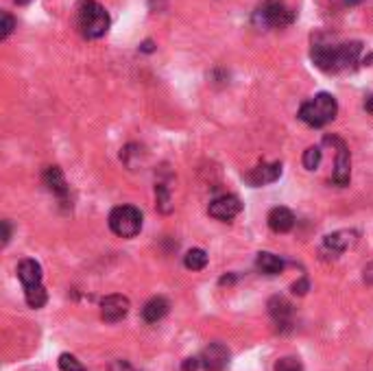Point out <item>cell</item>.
I'll return each mask as SVG.
<instances>
[{"label":"cell","instance_id":"4dcf8cb0","mask_svg":"<svg viewBox=\"0 0 373 371\" xmlns=\"http://www.w3.org/2000/svg\"><path fill=\"white\" fill-rule=\"evenodd\" d=\"M15 3H20V5H24V3H29V0H15Z\"/></svg>","mask_w":373,"mask_h":371},{"label":"cell","instance_id":"d6986e66","mask_svg":"<svg viewBox=\"0 0 373 371\" xmlns=\"http://www.w3.org/2000/svg\"><path fill=\"white\" fill-rule=\"evenodd\" d=\"M184 265H186V269H190V271H201V269H205V265H207V253H205L203 249H190V251L184 255Z\"/></svg>","mask_w":373,"mask_h":371},{"label":"cell","instance_id":"4316f807","mask_svg":"<svg viewBox=\"0 0 373 371\" xmlns=\"http://www.w3.org/2000/svg\"><path fill=\"white\" fill-rule=\"evenodd\" d=\"M11 238V228H9V221H3V243L7 245Z\"/></svg>","mask_w":373,"mask_h":371},{"label":"cell","instance_id":"9c48e42d","mask_svg":"<svg viewBox=\"0 0 373 371\" xmlns=\"http://www.w3.org/2000/svg\"><path fill=\"white\" fill-rule=\"evenodd\" d=\"M282 175V164L280 162H273V164H260L255 166L253 171H249L245 175V180L249 186L253 188H260V186H267V184H273L278 182Z\"/></svg>","mask_w":373,"mask_h":371},{"label":"cell","instance_id":"4fadbf2b","mask_svg":"<svg viewBox=\"0 0 373 371\" xmlns=\"http://www.w3.org/2000/svg\"><path fill=\"white\" fill-rule=\"evenodd\" d=\"M44 184L48 186V190L57 195L59 199H66L68 197V184H66V177H63L61 168L57 166H48L44 173Z\"/></svg>","mask_w":373,"mask_h":371},{"label":"cell","instance_id":"7c38bea8","mask_svg":"<svg viewBox=\"0 0 373 371\" xmlns=\"http://www.w3.org/2000/svg\"><path fill=\"white\" fill-rule=\"evenodd\" d=\"M269 228L275 234H286L295 228V214L288 207H273L269 212Z\"/></svg>","mask_w":373,"mask_h":371},{"label":"cell","instance_id":"9a60e30c","mask_svg":"<svg viewBox=\"0 0 373 371\" xmlns=\"http://www.w3.org/2000/svg\"><path fill=\"white\" fill-rule=\"evenodd\" d=\"M166 315H168V301L164 297H153L144 303V308H142V317L147 324H157V321H161Z\"/></svg>","mask_w":373,"mask_h":371},{"label":"cell","instance_id":"7a4b0ae2","mask_svg":"<svg viewBox=\"0 0 373 371\" xmlns=\"http://www.w3.org/2000/svg\"><path fill=\"white\" fill-rule=\"evenodd\" d=\"M79 29L84 38L99 40L109 31V13L96 0H81L79 7Z\"/></svg>","mask_w":373,"mask_h":371},{"label":"cell","instance_id":"83f0119b","mask_svg":"<svg viewBox=\"0 0 373 371\" xmlns=\"http://www.w3.org/2000/svg\"><path fill=\"white\" fill-rule=\"evenodd\" d=\"M365 280H367L369 284H373V262L365 269Z\"/></svg>","mask_w":373,"mask_h":371},{"label":"cell","instance_id":"3957f363","mask_svg":"<svg viewBox=\"0 0 373 371\" xmlns=\"http://www.w3.org/2000/svg\"><path fill=\"white\" fill-rule=\"evenodd\" d=\"M142 212L134 205H118L109 214V228L120 238H134L142 230Z\"/></svg>","mask_w":373,"mask_h":371},{"label":"cell","instance_id":"f1b7e54d","mask_svg":"<svg viewBox=\"0 0 373 371\" xmlns=\"http://www.w3.org/2000/svg\"><path fill=\"white\" fill-rule=\"evenodd\" d=\"M365 107L371 111V114H373V96H369V99H367V103H365Z\"/></svg>","mask_w":373,"mask_h":371},{"label":"cell","instance_id":"d4e9b609","mask_svg":"<svg viewBox=\"0 0 373 371\" xmlns=\"http://www.w3.org/2000/svg\"><path fill=\"white\" fill-rule=\"evenodd\" d=\"M201 367V358H186L184 361V371H197Z\"/></svg>","mask_w":373,"mask_h":371},{"label":"cell","instance_id":"30bf717a","mask_svg":"<svg viewBox=\"0 0 373 371\" xmlns=\"http://www.w3.org/2000/svg\"><path fill=\"white\" fill-rule=\"evenodd\" d=\"M356 243H358V234H356L354 230H338V232H332L330 236H326L323 247L332 253H345Z\"/></svg>","mask_w":373,"mask_h":371},{"label":"cell","instance_id":"44dd1931","mask_svg":"<svg viewBox=\"0 0 373 371\" xmlns=\"http://www.w3.org/2000/svg\"><path fill=\"white\" fill-rule=\"evenodd\" d=\"M275 371H303V365L295 356H284L275 363Z\"/></svg>","mask_w":373,"mask_h":371},{"label":"cell","instance_id":"6da1fadb","mask_svg":"<svg viewBox=\"0 0 373 371\" xmlns=\"http://www.w3.org/2000/svg\"><path fill=\"white\" fill-rule=\"evenodd\" d=\"M338 114V103L332 94L321 92L315 99H310L308 103L301 105L299 109V120L305 123L308 127H326L328 123H332Z\"/></svg>","mask_w":373,"mask_h":371},{"label":"cell","instance_id":"7402d4cb","mask_svg":"<svg viewBox=\"0 0 373 371\" xmlns=\"http://www.w3.org/2000/svg\"><path fill=\"white\" fill-rule=\"evenodd\" d=\"M59 369L61 371H86L84 365H81V361H77V356H72V354H61Z\"/></svg>","mask_w":373,"mask_h":371},{"label":"cell","instance_id":"cb8c5ba5","mask_svg":"<svg viewBox=\"0 0 373 371\" xmlns=\"http://www.w3.org/2000/svg\"><path fill=\"white\" fill-rule=\"evenodd\" d=\"M0 29H3V40H7V38L13 33V29H15V20L11 18L9 13H3V26H0Z\"/></svg>","mask_w":373,"mask_h":371},{"label":"cell","instance_id":"e0dca14e","mask_svg":"<svg viewBox=\"0 0 373 371\" xmlns=\"http://www.w3.org/2000/svg\"><path fill=\"white\" fill-rule=\"evenodd\" d=\"M269 313H271V317L275 319V324H278V326H288L290 324V315H293V308H290V303L284 297H273L269 301Z\"/></svg>","mask_w":373,"mask_h":371},{"label":"cell","instance_id":"f546056e","mask_svg":"<svg viewBox=\"0 0 373 371\" xmlns=\"http://www.w3.org/2000/svg\"><path fill=\"white\" fill-rule=\"evenodd\" d=\"M345 3H347L349 7H354V5H358V3H360V0H345Z\"/></svg>","mask_w":373,"mask_h":371},{"label":"cell","instance_id":"ac0fdd59","mask_svg":"<svg viewBox=\"0 0 373 371\" xmlns=\"http://www.w3.org/2000/svg\"><path fill=\"white\" fill-rule=\"evenodd\" d=\"M24 297H26V303L31 306V308H42V306L46 303V299H48L46 288L42 284L24 288Z\"/></svg>","mask_w":373,"mask_h":371},{"label":"cell","instance_id":"5bb4252c","mask_svg":"<svg viewBox=\"0 0 373 371\" xmlns=\"http://www.w3.org/2000/svg\"><path fill=\"white\" fill-rule=\"evenodd\" d=\"M18 278H20V282H22L24 288L42 284V267H40V262L31 260V258L22 260L18 265Z\"/></svg>","mask_w":373,"mask_h":371},{"label":"cell","instance_id":"52a82bcc","mask_svg":"<svg viewBox=\"0 0 373 371\" xmlns=\"http://www.w3.org/2000/svg\"><path fill=\"white\" fill-rule=\"evenodd\" d=\"M129 313V299L122 295H109L101 301V317L107 324H118Z\"/></svg>","mask_w":373,"mask_h":371},{"label":"cell","instance_id":"484cf974","mask_svg":"<svg viewBox=\"0 0 373 371\" xmlns=\"http://www.w3.org/2000/svg\"><path fill=\"white\" fill-rule=\"evenodd\" d=\"M308 286H310V284H308V280H299V282L293 284V293H295V295H305Z\"/></svg>","mask_w":373,"mask_h":371},{"label":"cell","instance_id":"2e32d148","mask_svg":"<svg viewBox=\"0 0 373 371\" xmlns=\"http://www.w3.org/2000/svg\"><path fill=\"white\" fill-rule=\"evenodd\" d=\"M255 265L260 269L264 276H278V273L284 271V260L280 255L269 253V251H260L255 258Z\"/></svg>","mask_w":373,"mask_h":371},{"label":"cell","instance_id":"8992f818","mask_svg":"<svg viewBox=\"0 0 373 371\" xmlns=\"http://www.w3.org/2000/svg\"><path fill=\"white\" fill-rule=\"evenodd\" d=\"M201 367L205 371H223L230 363V349H227L223 343H212L209 347L203 349L201 354Z\"/></svg>","mask_w":373,"mask_h":371},{"label":"cell","instance_id":"277c9868","mask_svg":"<svg viewBox=\"0 0 373 371\" xmlns=\"http://www.w3.org/2000/svg\"><path fill=\"white\" fill-rule=\"evenodd\" d=\"M295 20V13L290 11L282 0H267V3L255 11V22L271 29L288 26Z\"/></svg>","mask_w":373,"mask_h":371},{"label":"cell","instance_id":"8fae6325","mask_svg":"<svg viewBox=\"0 0 373 371\" xmlns=\"http://www.w3.org/2000/svg\"><path fill=\"white\" fill-rule=\"evenodd\" d=\"M363 44L360 42H347L336 46V68L338 70H349L354 68L360 59Z\"/></svg>","mask_w":373,"mask_h":371},{"label":"cell","instance_id":"5b68a950","mask_svg":"<svg viewBox=\"0 0 373 371\" xmlns=\"http://www.w3.org/2000/svg\"><path fill=\"white\" fill-rule=\"evenodd\" d=\"M242 210V203L238 197L234 195H223L219 199H214L212 203H209V216L216 219V221H232L236 214H240Z\"/></svg>","mask_w":373,"mask_h":371},{"label":"cell","instance_id":"603a6c76","mask_svg":"<svg viewBox=\"0 0 373 371\" xmlns=\"http://www.w3.org/2000/svg\"><path fill=\"white\" fill-rule=\"evenodd\" d=\"M155 195H157V203H159V207H161V212H170V197H168V190H166V186H157V190H155Z\"/></svg>","mask_w":373,"mask_h":371},{"label":"cell","instance_id":"ffe728a7","mask_svg":"<svg viewBox=\"0 0 373 371\" xmlns=\"http://www.w3.org/2000/svg\"><path fill=\"white\" fill-rule=\"evenodd\" d=\"M321 157H323V153H321V149H319V147H310V149H305V151H303V166H305L308 171H315V168H319V164H321Z\"/></svg>","mask_w":373,"mask_h":371},{"label":"cell","instance_id":"ba28073f","mask_svg":"<svg viewBox=\"0 0 373 371\" xmlns=\"http://www.w3.org/2000/svg\"><path fill=\"white\" fill-rule=\"evenodd\" d=\"M334 144H336V164H334V175L332 180L336 186H347L349 184V177H351V157H349V151L347 147L340 140L332 138Z\"/></svg>","mask_w":373,"mask_h":371}]
</instances>
